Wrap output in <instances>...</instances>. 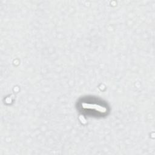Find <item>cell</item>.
Segmentation results:
<instances>
[{
    "label": "cell",
    "instance_id": "6da1fadb",
    "mask_svg": "<svg viewBox=\"0 0 155 155\" xmlns=\"http://www.w3.org/2000/svg\"><path fill=\"white\" fill-rule=\"evenodd\" d=\"M82 107L84 108H88V109H95L96 111H98L101 113H105L106 111V108L101 107L100 105L96 104H88L84 103L82 104Z\"/></svg>",
    "mask_w": 155,
    "mask_h": 155
}]
</instances>
